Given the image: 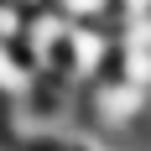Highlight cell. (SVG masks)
Listing matches in <instances>:
<instances>
[{
	"mask_svg": "<svg viewBox=\"0 0 151 151\" xmlns=\"http://www.w3.org/2000/svg\"><path fill=\"white\" fill-rule=\"evenodd\" d=\"M16 5H42V0H16Z\"/></svg>",
	"mask_w": 151,
	"mask_h": 151,
	"instance_id": "cell-4",
	"label": "cell"
},
{
	"mask_svg": "<svg viewBox=\"0 0 151 151\" xmlns=\"http://www.w3.org/2000/svg\"><path fill=\"white\" fill-rule=\"evenodd\" d=\"M26 89H31V73L16 63L11 42H0V94H26Z\"/></svg>",
	"mask_w": 151,
	"mask_h": 151,
	"instance_id": "cell-1",
	"label": "cell"
},
{
	"mask_svg": "<svg viewBox=\"0 0 151 151\" xmlns=\"http://www.w3.org/2000/svg\"><path fill=\"white\" fill-rule=\"evenodd\" d=\"M104 0H63V11H73V16H89V11H99Z\"/></svg>",
	"mask_w": 151,
	"mask_h": 151,
	"instance_id": "cell-3",
	"label": "cell"
},
{
	"mask_svg": "<svg viewBox=\"0 0 151 151\" xmlns=\"http://www.w3.org/2000/svg\"><path fill=\"white\" fill-rule=\"evenodd\" d=\"M16 37H26V21L16 11V0H5L0 5V42H16Z\"/></svg>",
	"mask_w": 151,
	"mask_h": 151,
	"instance_id": "cell-2",
	"label": "cell"
}]
</instances>
